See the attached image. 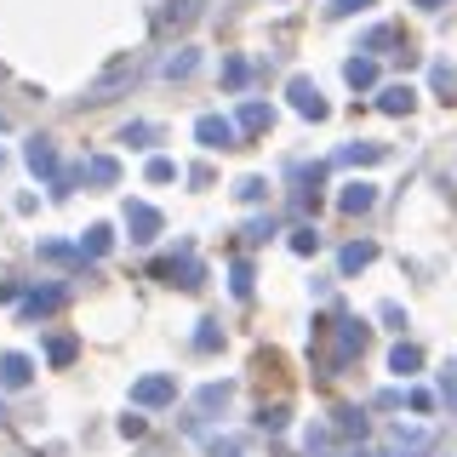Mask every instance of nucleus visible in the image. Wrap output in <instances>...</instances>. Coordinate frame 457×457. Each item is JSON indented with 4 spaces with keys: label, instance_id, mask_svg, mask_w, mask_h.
I'll return each instance as SVG.
<instances>
[{
    "label": "nucleus",
    "instance_id": "f257e3e1",
    "mask_svg": "<svg viewBox=\"0 0 457 457\" xmlns=\"http://www.w3.org/2000/svg\"><path fill=\"white\" fill-rule=\"evenodd\" d=\"M326 349H320V378H343L354 361L366 354V320H349V314H337V320L320 326Z\"/></svg>",
    "mask_w": 457,
    "mask_h": 457
},
{
    "label": "nucleus",
    "instance_id": "f03ea898",
    "mask_svg": "<svg viewBox=\"0 0 457 457\" xmlns=\"http://www.w3.org/2000/svg\"><path fill=\"white\" fill-rule=\"evenodd\" d=\"M154 280H166V286H178V292H200V280H206V269L195 263V246H183V252H171L154 263Z\"/></svg>",
    "mask_w": 457,
    "mask_h": 457
},
{
    "label": "nucleus",
    "instance_id": "7ed1b4c3",
    "mask_svg": "<svg viewBox=\"0 0 457 457\" xmlns=\"http://www.w3.org/2000/svg\"><path fill=\"white\" fill-rule=\"evenodd\" d=\"M240 120H228V114H200L195 120V143L200 149H240Z\"/></svg>",
    "mask_w": 457,
    "mask_h": 457
},
{
    "label": "nucleus",
    "instance_id": "20e7f679",
    "mask_svg": "<svg viewBox=\"0 0 457 457\" xmlns=\"http://www.w3.org/2000/svg\"><path fill=\"white\" fill-rule=\"evenodd\" d=\"M286 97H292V109L303 114V120H326V114H332V104L320 97V86H314L309 75H292V80H286Z\"/></svg>",
    "mask_w": 457,
    "mask_h": 457
},
{
    "label": "nucleus",
    "instance_id": "39448f33",
    "mask_svg": "<svg viewBox=\"0 0 457 457\" xmlns=\"http://www.w3.org/2000/svg\"><path fill=\"white\" fill-rule=\"evenodd\" d=\"M126 80H137V63H132V57H114V63L104 69V75H97L92 86H86V104H109V97L120 92Z\"/></svg>",
    "mask_w": 457,
    "mask_h": 457
},
{
    "label": "nucleus",
    "instance_id": "423d86ee",
    "mask_svg": "<svg viewBox=\"0 0 457 457\" xmlns=\"http://www.w3.org/2000/svg\"><path fill=\"white\" fill-rule=\"evenodd\" d=\"M178 400V378L171 371H149V378L132 383V406H171Z\"/></svg>",
    "mask_w": 457,
    "mask_h": 457
},
{
    "label": "nucleus",
    "instance_id": "0eeeda50",
    "mask_svg": "<svg viewBox=\"0 0 457 457\" xmlns=\"http://www.w3.org/2000/svg\"><path fill=\"white\" fill-rule=\"evenodd\" d=\"M63 303H69V286H35V292L18 303V314L23 320H46V314H57Z\"/></svg>",
    "mask_w": 457,
    "mask_h": 457
},
{
    "label": "nucleus",
    "instance_id": "6e6552de",
    "mask_svg": "<svg viewBox=\"0 0 457 457\" xmlns=\"http://www.w3.org/2000/svg\"><path fill=\"white\" fill-rule=\"evenodd\" d=\"M80 178L92 183V189H114V183H120V161H114V154H86Z\"/></svg>",
    "mask_w": 457,
    "mask_h": 457
},
{
    "label": "nucleus",
    "instance_id": "1a4fd4ad",
    "mask_svg": "<svg viewBox=\"0 0 457 457\" xmlns=\"http://www.w3.org/2000/svg\"><path fill=\"white\" fill-rule=\"evenodd\" d=\"M126 228H132V240H137V246H149V240L161 235V212H154V206H143V200H132V206H126Z\"/></svg>",
    "mask_w": 457,
    "mask_h": 457
},
{
    "label": "nucleus",
    "instance_id": "9d476101",
    "mask_svg": "<svg viewBox=\"0 0 457 457\" xmlns=\"http://www.w3.org/2000/svg\"><path fill=\"white\" fill-rule=\"evenodd\" d=\"M23 161H29L35 178H57V143L52 137H29L23 143Z\"/></svg>",
    "mask_w": 457,
    "mask_h": 457
},
{
    "label": "nucleus",
    "instance_id": "9b49d317",
    "mask_svg": "<svg viewBox=\"0 0 457 457\" xmlns=\"http://www.w3.org/2000/svg\"><path fill=\"white\" fill-rule=\"evenodd\" d=\"M235 120H240V132H246V137H263L269 126H275V109H269L263 97H246V104H240V114H235Z\"/></svg>",
    "mask_w": 457,
    "mask_h": 457
},
{
    "label": "nucleus",
    "instance_id": "f8f14e48",
    "mask_svg": "<svg viewBox=\"0 0 457 457\" xmlns=\"http://www.w3.org/2000/svg\"><path fill=\"white\" fill-rule=\"evenodd\" d=\"M29 378H35V361L29 354H0V389H29Z\"/></svg>",
    "mask_w": 457,
    "mask_h": 457
},
{
    "label": "nucleus",
    "instance_id": "ddd939ff",
    "mask_svg": "<svg viewBox=\"0 0 457 457\" xmlns=\"http://www.w3.org/2000/svg\"><path fill=\"white\" fill-rule=\"evenodd\" d=\"M378 263V240H349V246L337 252V269L343 275H361V269Z\"/></svg>",
    "mask_w": 457,
    "mask_h": 457
},
{
    "label": "nucleus",
    "instance_id": "4468645a",
    "mask_svg": "<svg viewBox=\"0 0 457 457\" xmlns=\"http://www.w3.org/2000/svg\"><path fill=\"white\" fill-rule=\"evenodd\" d=\"M435 452V435H428V428H395V446H389V457H428Z\"/></svg>",
    "mask_w": 457,
    "mask_h": 457
},
{
    "label": "nucleus",
    "instance_id": "2eb2a0df",
    "mask_svg": "<svg viewBox=\"0 0 457 457\" xmlns=\"http://www.w3.org/2000/svg\"><path fill=\"white\" fill-rule=\"evenodd\" d=\"M195 69H200V52L195 46H178V52L161 57V80H189Z\"/></svg>",
    "mask_w": 457,
    "mask_h": 457
},
{
    "label": "nucleus",
    "instance_id": "dca6fc26",
    "mask_svg": "<svg viewBox=\"0 0 457 457\" xmlns=\"http://www.w3.org/2000/svg\"><path fill=\"white\" fill-rule=\"evenodd\" d=\"M371 206H378V189H371V183H349V189L337 195L343 218H361V212H371Z\"/></svg>",
    "mask_w": 457,
    "mask_h": 457
},
{
    "label": "nucleus",
    "instance_id": "f3484780",
    "mask_svg": "<svg viewBox=\"0 0 457 457\" xmlns=\"http://www.w3.org/2000/svg\"><path fill=\"white\" fill-rule=\"evenodd\" d=\"M411 104H418V92H411L406 80H395V86H383V92H378V109L383 114H411Z\"/></svg>",
    "mask_w": 457,
    "mask_h": 457
},
{
    "label": "nucleus",
    "instance_id": "a211bd4d",
    "mask_svg": "<svg viewBox=\"0 0 457 457\" xmlns=\"http://www.w3.org/2000/svg\"><path fill=\"white\" fill-rule=\"evenodd\" d=\"M337 161L343 166H378V161H389V143H349V149H337Z\"/></svg>",
    "mask_w": 457,
    "mask_h": 457
},
{
    "label": "nucleus",
    "instance_id": "6ab92c4d",
    "mask_svg": "<svg viewBox=\"0 0 457 457\" xmlns=\"http://www.w3.org/2000/svg\"><path fill=\"white\" fill-rule=\"evenodd\" d=\"M418 366H423L418 343H395V349H389V371H395V378H418Z\"/></svg>",
    "mask_w": 457,
    "mask_h": 457
},
{
    "label": "nucleus",
    "instance_id": "aec40b11",
    "mask_svg": "<svg viewBox=\"0 0 457 457\" xmlns=\"http://www.w3.org/2000/svg\"><path fill=\"white\" fill-rule=\"evenodd\" d=\"M428 86H435V97L440 104H457V69L440 57V63H428Z\"/></svg>",
    "mask_w": 457,
    "mask_h": 457
},
{
    "label": "nucleus",
    "instance_id": "412c9836",
    "mask_svg": "<svg viewBox=\"0 0 457 457\" xmlns=\"http://www.w3.org/2000/svg\"><path fill=\"white\" fill-rule=\"evenodd\" d=\"M343 80H349L354 92H371V86H378V63H371V57H349V63H343Z\"/></svg>",
    "mask_w": 457,
    "mask_h": 457
},
{
    "label": "nucleus",
    "instance_id": "4be33fe9",
    "mask_svg": "<svg viewBox=\"0 0 457 457\" xmlns=\"http://www.w3.org/2000/svg\"><path fill=\"white\" fill-rule=\"evenodd\" d=\"M218 80L228 86V92H240V86L252 80V63H246L240 52H228V57H223V69H218Z\"/></svg>",
    "mask_w": 457,
    "mask_h": 457
},
{
    "label": "nucleus",
    "instance_id": "5701e85b",
    "mask_svg": "<svg viewBox=\"0 0 457 457\" xmlns=\"http://www.w3.org/2000/svg\"><path fill=\"white\" fill-rule=\"evenodd\" d=\"M109 246H114V228H109V223H92V228L80 235V252H86V257H109Z\"/></svg>",
    "mask_w": 457,
    "mask_h": 457
},
{
    "label": "nucleus",
    "instance_id": "b1692460",
    "mask_svg": "<svg viewBox=\"0 0 457 457\" xmlns=\"http://www.w3.org/2000/svg\"><path fill=\"white\" fill-rule=\"evenodd\" d=\"M228 395H235V383H206V389L195 395V411H223Z\"/></svg>",
    "mask_w": 457,
    "mask_h": 457
},
{
    "label": "nucleus",
    "instance_id": "393cba45",
    "mask_svg": "<svg viewBox=\"0 0 457 457\" xmlns=\"http://www.w3.org/2000/svg\"><path fill=\"white\" fill-rule=\"evenodd\" d=\"M332 428H337L343 440H354V435L366 440V411H361V406H337V423H332Z\"/></svg>",
    "mask_w": 457,
    "mask_h": 457
},
{
    "label": "nucleus",
    "instance_id": "a878e982",
    "mask_svg": "<svg viewBox=\"0 0 457 457\" xmlns=\"http://www.w3.org/2000/svg\"><path fill=\"white\" fill-rule=\"evenodd\" d=\"M195 18H200V0H171V6L161 12L166 29H183V23H195Z\"/></svg>",
    "mask_w": 457,
    "mask_h": 457
},
{
    "label": "nucleus",
    "instance_id": "bb28decb",
    "mask_svg": "<svg viewBox=\"0 0 457 457\" xmlns=\"http://www.w3.org/2000/svg\"><path fill=\"white\" fill-rule=\"evenodd\" d=\"M40 257H46V263H86V252L63 246V240H40Z\"/></svg>",
    "mask_w": 457,
    "mask_h": 457
},
{
    "label": "nucleus",
    "instance_id": "cd10ccee",
    "mask_svg": "<svg viewBox=\"0 0 457 457\" xmlns=\"http://www.w3.org/2000/svg\"><path fill=\"white\" fill-rule=\"evenodd\" d=\"M154 137H161V126H149V120H132V126H120V143H132V149H149Z\"/></svg>",
    "mask_w": 457,
    "mask_h": 457
},
{
    "label": "nucleus",
    "instance_id": "c85d7f7f",
    "mask_svg": "<svg viewBox=\"0 0 457 457\" xmlns=\"http://www.w3.org/2000/svg\"><path fill=\"white\" fill-rule=\"evenodd\" d=\"M292 252L297 257H314V252H320V228H314V223H297L292 228Z\"/></svg>",
    "mask_w": 457,
    "mask_h": 457
},
{
    "label": "nucleus",
    "instance_id": "c756f323",
    "mask_svg": "<svg viewBox=\"0 0 457 457\" xmlns=\"http://www.w3.org/2000/svg\"><path fill=\"white\" fill-rule=\"evenodd\" d=\"M228 292H235V297H252V263H246V257H235V263H228Z\"/></svg>",
    "mask_w": 457,
    "mask_h": 457
},
{
    "label": "nucleus",
    "instance_id": "7c9ffc66",
    "mask_svg": "<svg viewBox=\"0 0 457 457\" xmlns=\"http://www.w3.org/2000/svg\"><path fill=\"white\" fill-rule=\"evenodd\" d=\"M195 349H200V354H218V349H223V326H218V320H200Z\"/></svg>",
    "mask_w": 457,
    "mask_h": 457
},
{
    "label": "nucleus",
    "instance_id": "2f4dec72",
    "mask_svg": "<svg viewBox=\"0 0 457 457\" xmlns=\"http://www.w3.org/2000/svg\"><path fill=\"white\" fill-rule=\"evenodd\" d=\"M75 354H80V343H75V337H52V343H46V361H52V366H69Z\"/></svg>",
    "mask_w": 457,
    "mask_h": 457
},
{
    "label": "nucleus",
    "instance_id": "473e14b6",
    "mask_svg": "<svg viewBox=\"0 0 457 457\" xmlns=\"http://www.w3.org/2000/svg\"><path fill=\"white\" fill-rule=\"evenodd\" d=\"M286 418H292V411H286V400H275V406H263V411H257V428L280 435V428H286Z\"/></svg>",
    "mask_w": 457,
    "mask_h": 457
},
{
    "label": "nucleus",
    "instance_id": "72a5a7b5",
    "mask_svg": "<svg viewBox=\"0 0 457 457\" xmlns=\"http://www.w3.org/2000/svg\"><path fill=\"white\" fill-rule=\"evenodd\" d=\"M235 200L257 206V200H269V183H263V178H240V183H235Z\"/></svg>",
    "mask_w": 457,
    "mask_h": 457
},
{
    "label": "nucleus",
    "instance_id": "f704fd0d",
    "mask_svg": "<svg viewBox=\"0 0 457 457\" xmlns=\"http://www.w3.org/2000/svg\"><path fill=\"white\" fill-rule=\"evenodd\" d=\"M143 178H149V183H171V178H178V161H166V154H154V161L143 166Z\"/></svg>",
    "mask_w": 457,
    "mask_h": 457
},
{
    "label": "nucleus",
    "instance_id": "c9c22d12",
    "mask_svg": "<svg viewBox=\"0 0 457 457\" xmlns=\"http://www.w3.org/2000/svg\"><path fill=\"white\" fill-rule=\"evenodd\" d=\"M371 6H378V0H332L326 18H354V12H371Z\"/></svg>",
    "mask_w": 457,
    "mask_h": 457
},
{
    "label": "nucleus",
    "instance_id": "e433bc0d",
    "mask_svg": "<svg viewBox=\"0 0 457 457\" xmlns=\"http://www.w3.org/2000/svg\"><path fill=\"white\" fill-rule=\"evenodd\" d=\"M383 46H395V29H389V23H383V29H371V35H366V46H361V52H383Z\"/></svg>",
    "mask_w": 457,
    "mask_h": 457
},
{
    "label": "nucleus",
    "instance_id": "4c0bfd02",
    "mask_svg": "<svg viewBox=\"0 0 457 457\" xmlns=\"http://www.w3.org/2000/svg\"><path fill=\"white\" fill-rule=\"evenodd\" d=\"M378 320H383V326H395V332H406V309H400V303H383V309H378Z\"/></svg>",
    "mask_w": 457,
    "mask_h": 457
},
{
    "label": "nucleus",
    "instance_id": "58836bf2",
    "mask_svg": "<svg viewBox=\"0 0 457 457\" xmlns=\"http://www.w3.org/2000/svg\"><path fill=\"white\" fill-rule=\"evenodd\" d=\"M269 235H275V218H257V223L246 228V240H252V246H257V240H269Z\"/></svg>",
    "mask_w": 457,
    "mask_h": 457
},
{
    "label": "nucleus",
    "instance_id": "ea45409f",
    "mask_svg": "<svg viewBox=\"0 0 457 457\" xmlns=\"http://www.w3.org/2000/svg\"><path fill=\"white\" fill-rule=\"evenodd\" d=\"M406 406H411V411H428V406H435V395H428V389H411Z\"/></svg>",
    "mask_w": 457,
    "mask_h": 457
},
{
    "label": "nucleus",
    "instance_id": "a19ab883",
    "mask_svg": "<svg viewBox=\"0 0 457 457\" xmlns=\"http://www.w3.org/2000/svg\"><path fill=\"white\" fill-rule=\"evenodd\" d=\"M143 428H149V423H143V418H120V435H126V440H137Z\"/></svg>",
    "mask_w": 457,
    "mask_h": 457
},
{
    "label": "nucleus",
    "instance_id": "79ce46f5",
    "mask_svg": "<svg viewBox=\"0 0 457 457\" xmlns=\"http://www.w3.org/2000/svg\"><path fill=\"white\" fill-rule=\"evenodd\" d=\"M212 457H240V446L235 440H212Z\"/></svg>",
    "mask_w": 457,
    "mask_h": 457
},
{
    "label": "nucleus",
    "instance_id": "37998d69",
    "mask_svg": "<svg viewBox=\"0 0 457 457\" xmlns=\"http://www.w3.org/2000/svg\"><path fill=\"white\" fill-rule=\"evenodd\" d=\"M411 6H423V12H440V6H446V0H411Z\"/></svg>",
    "mask_w": 457,
    "mask_h": 457
},
{
    "label": "nucleus",
    "instance_id": "c03bdc74",
    "mask_svg": "<svg viewBox=\"0 0 457 457\" xmlns=\"http://www.w3.org/2000/svg\"><path fill=\"white\" fill-rule=\"evenodd\" d=\"M349 457H389V452H371V446H361V452H349Z\"/></svg>",
    "mask_w": 457,
    "mask_h": 457
}]
</instances>
